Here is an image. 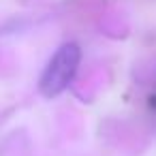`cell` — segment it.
Instances as JSON below:
<instances>
[{
    "label": "cell",
    "instance_id": "6da1fadb",
    "mask_svg": "<svg viewBox=\"0 0 156 156\" xmlns=\"http://www.w3.org/2000/svg\"><path fill=\"white\" fill-rule=\"evenodd\" d=\"M81 62V49L75 43H64L62 47H58V51L51 56V60L47 62L41 81H39V90L43 96H58L60 92L66 90V86L73 81L77 69Z\"/></svg>",
    "mask_w": 156,
    "mask_h": 156
}]
</instances>
